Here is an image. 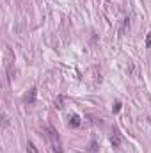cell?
<instances>
[{
    "mask_svg": "<svg viewBox=\"0 0 151 153\" xmlns=\"http://www.w3.org/2000/svg\"><path fill=\"white\" fill-rule=\"evenodd\" d=\"M46 137L52 144V152L53 153H62V146H61V141H59V135L53 132V130H48L46 132Z\"/></svg>",
    "mask_w": 151,
    "mask_h": 153,
    "instance_id": "obj_1",
    "label": "cell"
},
{
    "mask_svg": "<svg viewBox=\"0 0 151 153\" xmlns=\"http://www.w3.org/2000/svg\"><path fill=\"white\" fill-rule=\"evenodd\" d=\"M36 93H38V91H36V87H32V89L25 94V98H23V100H25L27 103H34V102H36Z\"/></svg>",
    "mask_w": 151,
    "mask_h": 153,
    "instance_id": "obj_2",
    "label": "cell"
},
{
    "mask_svg": "<svg viewBox=\"0 0 151 153\" xmlns=\"http://www.w3.org/2000/svg\"><path fill=\"white\" fill-rule=\"evenodd\" d=\"M80 123H82V121H80V116H78V114H71V116H70V121H68V125H70V126L76 128V126H80Z\"/></svg>",
    "mask_w": 151,
    "mask_h": 153,
    "instance_id": "obj_3",
    "label": "cell"
},
{
    "mask_svg": "<svg viewBox=\"0 0 151 153\" xmlns=\"http://www.w3.org/2000/svg\"><path fill=\"white\" fill-rule=\"evenodd\" d=\"M110 143H112L114 148H119V146H121V137H119V134H114L112 137H110Z\"/></svg>",
    "mask_w": 151,
    "mask_h": 153,
    "instance_id": "obj_4",
    "label": "cell"
},
{
    "mask_svg": "<svg viewBox=\"0 0 151 153\" xmlns=\"http://www.w3.org/2000/svg\"><path fill=\"white\" fill-rule=\"evenodd\" d=\"M27 153H39V152H38V148L34 146V143H30V141L27 143Z\"/></svg>",
    "mask_w": 151,
    "mask_h": 153,
    "instance_id": "obj_5",
    "label": "cell"
},
{
    "mask_svg": "<svg viewBox=\"0 0 151 153\" xmlns=\"http://www.w3.org/2000/svg\"><path fill=\"white\" fill-rule=\"evenodd\" d=\"M62 103H64V96H59V98L55 100V109H62V107H64Z\"/></svg>",
    "mask_w": 151,
    "mask_h": 153,
    "instance_id": "obj_6",
    "label": "cell"
},
{
    "mask_svg": "<svg viewBox=\"0 0 151 153\" xmlns=\"http://www.w3.org/2000/svg\"><path fill=\"white\" fill-rule=\"evenodd\" d=\"M146 46H148V48L151 46V32L148 34V36H146Z\"/></svg>",
    "mask_w": 151,
    "mask_h": 153,
    "instance_id": "obj_7",
    "label": "cell"
},
{
    "mask_svg": "<svg viewBox=\"0 0 151 153\" xmlns=\"http://www.w3.org/2000/svg\"><path fill=\"white\" fill-rule=\"evenodd\" d=\"M119 111H121V103H119V102H117V103H115V105H114V112H119Z\"/></svg>",
    "mask_w": 151,
    "mask_h": 153,
    "instance_id": "obj_8",
    "label": "cell"
},
{
    "mask_svg": "<svg viewBox=\"0 0 151 153\" xmlns=\"http://www.w3.org/2000/svg\"><path fill=\"white\" fill-rule=\"evenodd\" d=\"M2 119H4V128H5V126L9 125V117H7V116L4 114V117H2Z\"/></svg>",
    "mask_w": 151,
    "mask_h": 153,
    "instance_id": "obj_9",
    "label": "cell"
}]
</instances>
